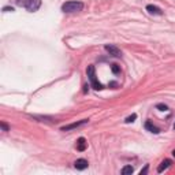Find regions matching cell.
I'll list each match as a JSON object with an SVG mask.
<instances>
[{
  "label": "cell",
  "mask_w": 175,
  "mask_h": 175,
  "mask_svg": "<svg viewBox=\"0 0 175 175\" xmlns=\"http://www.w3.org/2000/svg\"><path fill=\"white\" fill-rule=\"evenodd\" d=\"M82 8H83L82 1H66L62 6V11H64V13H78V11H82Z\"/></svg>",
  "instance_id": "6da1fadb"
},
{
  "label": "cell",
  "mask_w": 175,
  "mask_h": 175,
  "mask_svg": "<svg viewBox=\"0 0 175 175\" xmlns=\"http://www.w3.org/2000/svg\"><path fill=\"white\" fill-rule=\"evenodd\" d=\"M17 3H18L19 6H23L30 13L37 11L38 8H40V6H41V0H18Z\"/></svg>",
  "instance_id": "7a4b0ae2"
},
{
  "label": "cell",
  "mask_w": 175,
  "mask_h": 175,
  "mask_svg": "<svg viewBox=\"0 0 175 175\" xmlns=\"http://www.w3.org/2000/svg\"><path fill=\"white\" fill-rule=\"evenodd\" d=\"M86 73H88V77H89V79H90V83H92V86H93L96 90H101V89H104V86H103L100 82L97 81V78H96L94 66H88Z\"/></svg>",
  "instance_id": "3957f363"
},
{
  "label": "cell",
  "mask_w": 175,
  "mask_h": 175,
  "mask_svg": "<svg viewBox=\"0 0 175 175\" xmlns=\"http://www.w3.org/2000/svg\"><path fill=\"white\" fill-rule=\"evenodd\" d=\"M106 48V51L110 53V55H112V56H122V52H120V49H119L118 47H115V45H112V44H108V45H106L104 47Z\"/></svg>",
  "instance_id": "277c9868"
},
{
  "label": "cell",
  "mask_w": 175,
  "mask_h": 175,
  "mask_svg": "<svg viewBox=\"0 0 175 175\" xmlns=\"http://www.w3.org/2000/svg\"><path fill=\"white\" fill-rule=\"evenodd\" d=\"M88 122H89L88 119H82V120H79V122H75V123H71V125H67V126H63L62 131H69V130H73V129H77V127L85 125V123H88Z\"/></svg>",
  "instance_id": "5b68a950"
},
{
  "label": "cell",
  "mask_w": 175,
  "mask_h": 175,
  "mask_svg": "<svg viewBox=\"0 0 175 175\" xmlns=\"http://www.w3.org/2000/svg\"><path fill=\"white\" fill-rule=\"evenodd\" d=\"M88 166H89V163H88V160H85V159H78V160H75V163H74V167L77 170H85V168H88Z\"/></svg>",
  "instance_id": "8992f818"
},
{
  "label": "cell",
  "mask_w": 175,
  "mask_h": 175,
  "mask_svg": "<svg viewBox=\"0 0 175 175\" xmlns=\"http://www.w3.org/2000/svg\"><path fill=\"white\" fill-rule=\"evenodd\" d=\"M146 11L149 14H152V15H162L163 14L162 10H160L159 7L153 6V4H148V6H146Z\"/></svg>",
  "instance_id": "52a82bcc"
},
{
  "label": "cell",
  "mask_w": 175,
  "mask_h": 175,
  "mask_svg": "<svg viewBox=\"0 0 175 175\" xmlns=\"http://www.w3.org/2000/svg\"><path fill=\"white\" fill-rule=\"evenodd\" d=\"M145 129H146L148 131H150V133H153V134H159V133H160V129L156 127V126L153 125L152 122H149V120L145 122Z\"/></svg>",
  "instance_id": "ba28073f"
},
{
  "label": "cell",
  "mask_w": 175,
  "mask_h": 175,
  "mask_svg": "<svg viewBox=\"0 0 175 175\" xmlns=\"http://www.w3.org/2000/svg\"><path fill=\"white\" fill-rule=\"evenodd\" d=\"M86 141H85V138L81 137V138H78V141H77V150H79V152H83V150L86 149Z\"/></svg>",
  "instance_id": "9c48e42d"
},
{
  "label": "cell",
  "mask_w": 175,
  "mask_h": 175,
  "mask_svg": "<svg viewBox=\"0 0 175 175\" xmlns=\"http://www.w3.org/2000/svg\"><path fill=\"white\" fill-rule=\"evenodd\" d=\"M171 163H172V162H171L170 159H166V160H163V162L160 163V166L157 167V172H163L164 170H167L170 166H171Z\"/></svg>",
  "instance_id": "30bf717a"
},
{
  "label": "cell",
  "mask_w": 175,
  "mask_h": 175,
  "mask_svg": "<svg viewBox=\"0 0 175 175\" xmlns=\"http://www.w3.org/2000/svg\"><path fill=\"white\" fill-rule=\"evenodd\" d=\"M133 171H134V168L131 166H125L122 168V175H130V174H133Z\"/></svg>",
  "instance_id": "8fae6325"
},
{
  "label": "cell",
  "mask_w": 175,
  "mask_h": 175,
  "mask_svg": "<svg viewBox=\"0 0 175 175\" xmlns=\"http://www.w3.org/2000/svg\"><path fill=\"white\" fill-rule=\"evenodd\" d=\"M111 70H112L114 74H119V73H120V66L116 64V63H114L112 66H111Z\"/></svg>",
  "instance_id": "7c38bea8"
},
{
  "label": "cell",
  "mask_w": 175,
  "mask_h": 175,
  "mask_svg": "<svg viewBox=\"0 0 175 175\" xmlns=\"http://www.w3.org/2000/svg\"><path fill=\"white\" fill-rule=\"evenodd\" d=\"M136 119H137V115H136V114H133V115H130V116H127V118H126V123H131V122H134V120H136Z\"/></svg>",
  "instance_id": "4fadbf2b"
},
{
  "label": "cell",
  "mask_w": 175,
  "mask_h": 175,
  "mask_svg": "<svg viewBox=\"0 0 175 175\" xmlns=\"http://www.w3.org/2000/svg\"><path fill=\"white\" fill-rule=\"evenodd\" d=\"M148 170H149V166L146 164V166H145L144 168H142V170H141V171H140V175H145V174H146V172H148Z\"/></svg>",
  "instance_id": "5bb4252c"
},
{
  "label": "cell",
  "mask_w": 175,
  "mask_h": 175,
  "mask_svg": "<svg viewBox=\"0 0 175 175\" xmlns=\"http://www.w3.org/2000/svg\"><path fill=\"white\" fill-rule=\"evenodd\" d=\"M156 107L160 110V111H167V110H168V108H167V106H164V104H157Z\"/></svg>",
  "instance_id": "9a60e30c"
},
{
  "label": "cell",
  "mask_w": 175,
  "mask_h": 175,
  "mask_svg": "<svg viewBox=\"0 0 175 175\" xmlns=\"http://www.w3.org/2000/svg\"><path fill=\"white\" fill-rule=\"evenodd\" d=\"M0 126H1V129H3L4 131H8V130H10L8 125H7V123H4V122H1V123H0Z\"/></svg>",
  "instance_id": "2e32d148"
},
{
  "label": "cell",
  "mask_w": 175,
  "mask_h": 175,
  "mask_svg": "<svg viewBox=\"0 0 175 175\" xmlns=\"http://www.w3.org/2000/svg\"><path fill=\"white\" fill-rule=\"evenodd\" d=\"M3 11H4V13H8V11H14V8L13 7H4Z\"/></svg>",
  "instance_id": "e0dca14e"
},
{
  "label": "cell",
  "mask_w": 175,
  "mask_h": 175,
  "mask_svg": "<svg viewBox=\"0 0 175 175\" xmlns=\"http://www.w3.org/2000/svg\"><path fill=\"white\" fill-rule=\"evenodd\" d=\"M110 86H114V88H116V86H118V83H116V82H110Z\"/></svg>",
  "instance_id": "ac0fdd59"
},
{
  "label": "cell",
  "mask_w": 175,
  "mask_h": 175,
  "mask_svg": "<svg viewBox=\"0 0 175 175\" xmlns=\"http://www.w3.org/2000/svg\"><path fill=\"white\" fill-rule=\"evenodd\" d=\"M172 156H174V157H175V149H174V150H172Z\"/></svg>",
  "instance_id": "d6986e66"
},
{
  "label": "cell",
  "mask_w": 175,
  "mask_h": 175,
  "mask_svg": "<svg viewBox=\"0 0 175 175\" xmlns=\"http://www.w3.org/2000/svg\"><path fill=\"white\" fill-rule=\"evenodd\" d=\"M174 129H175V123H174Z\"/></svg>",
  "instance_id": "ffe728a7"
}]
</instances>
